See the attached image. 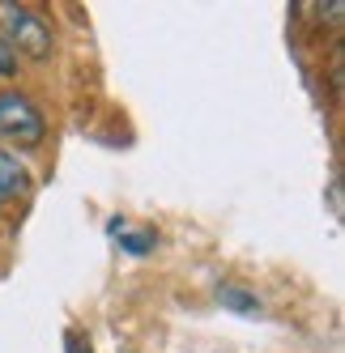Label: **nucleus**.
Listing matches in <instances>:
<instances>
[{"mask_svg": "<svg viewBox=\"0 0 345 353\" xmlns=\"http://www.w3.org/2000/svg\"><path fill=\"white\" fill-rule=\"evenodd\" d=\"M0 137H9L13 145H26V149L43 141V115L26 94L17 90L0 94Z\"/></svg>", "mask_w": 345, "mask_h": 353, "instance_id": "obj_1", "label": "nucleus"}, {"mask_svg": "<svg viewBox=\"0 0 345 353\" xmlns=\"http://www.w3.org/2000/svg\"><path fill=\"white\" fill-rule=\"evenodd\" d=\"M5 26H9V47L13 52H26L30 60H47L52 56V26L30 13V9H17V5H5Z\"/></svg>", "mask_w": 345, "mask_h": 353, "instance_id": "obj_2", "label": "nucleus"}, {"mask_svg": "<svg viewBox=\"0 0 345 353\" xmlns=\"http://www.w3.org/2000/svg\"><path fill=\"white\" fill-rule=\"evenodd\" d=\"M26 192H30V170L21 166L13 154L0 149V209L13 205V200H21Z\"/></svg>", "mask_w": 345, "mask_h": 353, "instance_id": "obj_3", "label": "nucleus"}, {"mask_svg": "<svg viewBox=\"0 0 345 353\" xmlns=\"http://www.w3.org/2000/svg\"><path fill=\"white\" fill-rule=\"evenodd\" d=\"M107 230L124 239V251H132V256H145V251H154V243H158V234H150V230H128V221H111Z\"/></svg>", "mask_w": 345, "mask_h": 353, "instance_id": "obj_4", "label": "nucleus"}, {"mask_svg": "<svg viewBox=\"0 0 345 353\" xmlns=\"http://www.w3.org/2000/svg\"><path fill=\"white\" fill-rule=\"evenodd\" d=\"M217 298L226 302L230 311H239V315H260V302H256L252 294H243L239 285H221V290H217Z\"/></svg>", "mask_w": 345, "mask_h": 353, "instance_id": "obj_5", "label": "nucleus"}, {"mask_svg": "<svg viewBox=\"0 0 345 353\" xmlns=\"http://www.w3.org/2000/svg\"><path fill=\"white\" fill-rule=\"evenodd\" d=\"M13 68H17V52L9 47V39H0V77H9Z\"/></svg>", "mask_w": 345, "mask_h": 353, "instance_id": "obj_6", "label": "nucleus"}]
</instances>
